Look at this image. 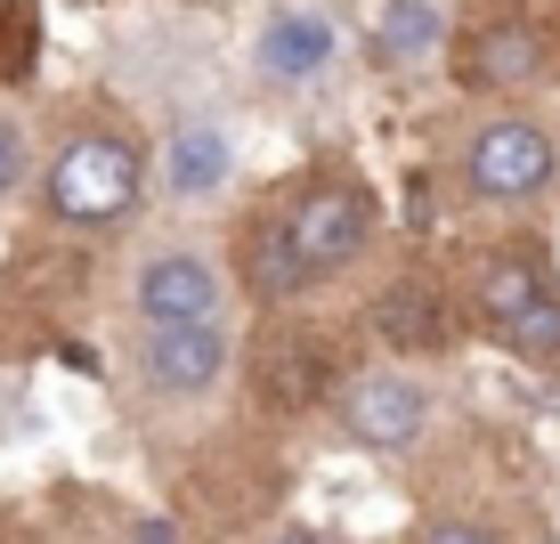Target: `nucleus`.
Segmentation results:
<instances>
[{"label": "nucleus", "mask_w": 560, "mask_h": 544, "mask_svg": "<svg viewBox=\"0 0 560 544\" xmlns=\"http://www.w3.org/2000/svg\"><path fill=\"white\" fill-rule=\"evenodd\" d=\"M415 544H504V536H495L488 520H463V512H447V520H422Z\"/></svg>", "instance_id": "nucleus-17"}, {"label": "nucleus", "mask_w": 560, "mask_h": 544, "mask_svg": "<svg viewBox=\"0 0 560 544\" xmlns=\"http://www.w3.org/2000/svg\"><path fill=\"white\" fill-rule=\"evenodd\" d=\"M236 366V334L228 325H163V334L130 342V374L154 398H211Z\"/></svg>", "instance_id": "nucleus-6"}, {"label": "nucleus", "mask_w": 560, "mask_h": 544, "mask_svg": "<svg viewBox=\"0 0 560 544\" xmlns=\"http://www.w3.org/2000/svg\"><path fill=\"white\" fill-rule=\"evenodd\" d=\"M471 309H479V325L488 334H504V325L520 317V309H536L545 293H560V268H552V252L545 244H528V236H512V244H488L471 261Z\"/></svg>", "instance_id": "nucleus-9"}, {"label": "nucleus", "mask_w": 560, "mask_h": 544, "mask_svg": "<svg viewBox=\"0 0 560 544\" xmlns=\"http://www.w3.org/2000/svg\"><path fill=\"white\" fill-rule=\"evenodd\" d=\"M495 342H504L520 366H560V293H545L536 309H520Z\"/></svg>", "instance_id": "nucleus-15"}, {"label": "nucleus", "mask_w": 560, "mask_h": 544, "mask_svg": "<svg viewBox=\"0 0 560 544\" xmlns=\"http://www.w3.org/2000/svg\"><path fill=\"white\" fill-rule=\"evenodd\" d=\"M154 187V154L139 130L122 123H90V130H66L42 163V211L73 236H114V228L139 220Z\"/></svg>", "instance_id": "nucleus-1"}, {"label": "nucleus", "mask_w": 560, "mask_h": 544, "mask_svg": "<svg viewBox=\"0 0 560 544\" xmlns=\"http://www.w3.org/2000/svg\"><path fill=\"white\" fill-rule=\"evenodd\" d=\"M260 211L284 236V252L301 261L308 285L358 268L365 252H374V228H382V196L358 180V171H308V180H293L277 204H260Z\"/></svg>", "instance_id": "nucleus-2"}, {"label": "nucleus", "mask_w": 560, "mask_h": 544, "mask_svg": "<svg viewBox=\"0 0 560 544\" xmlns=\"http://www.w3.org/2000/svg\"><path fill=\"white\" fill-rule=\"evenodd\" d=\"M154 180H163L171 204H211L236 180V130L220 114H196V123H171V139L154 147Z\"/></svg>", "instance_id": "nucleus-10"}, {"label": "nucleus", "mask_w": 560, "mask_h": 544, "mask_svg": "<svg viewBox=\"0 0 560 544\" xmlns=\"http://www.w3.org/2000/svg\"><path fill=\"white\" fill-rule=\"evenodd\" d=\"M341 374H350V366H341L334 334H308V325H284V334H268L260 358H253V382H260L268 415H317V406H334Z\"/></svg>", "instance_id": "nucleus-8"}, {"label": "nucleus", "mask_w": 560, "mask_h": 544, "mask_svg": "<svg viewBox=\"0 0 560 544\" xmlns=\"http://www.w3.org/2000/svg\"><path fill=\"white\" fill-rule=\"evenodd\" d=\"M236 285H244V301H260V309H293V301L317 293V285L301 277V261L284 252V236L268 228V211H253V220L236 228Z\"/></svg>", "instance_id": "nucleus-13"}, {"label": "nucleus", "mask_w": 560, "mask_h": 544, "mask_svg": "<svg viewBox=\"0 0 560 544\" xmlns=\"http://www.w3.org/2000/svg\"><path fill=\"white\" fill-rule=\"evenodd\" d=\"M334 57H341V25H334L325 0H277V9L260 16V33H253V66H260V82H277V90L325 82Z\"/></svg>", "instance_id": "nucleus-7"}, {"label": "nucleus", "mask_w": 560, "mask_h": 544, "mask_svg": "<svg viewBox=\"0 0 560 544\" xmlns=\"http://www.w3.org/2000/svg\"><path fill=\"white\" fill-rule=\"evenodd\" d=\"M455 73H463V90H528L536 73H545V33L520 9H495V16H479V25L463 33Z\"/></svg>", "instance_id": "nucleus-11"}, {"label": "nucleus", "mask_w": 560, "mask_h": 544, "mask_svg": "<svg viewBox=\"0 0 560 544\" xmlns=\"http://www.w3.org/2000/svg\"><path fill=\"white\" fill-rule=\"evenodd\" d=\"M139 544H171V520H147V529H139Z\"/></svg>", "instance_id": "nucleus-19"}, {"label": "nucleus", "mask_w": 560, "mask_h": 544, "mask_svg": "<svg viewBox=\"0 0 560 544\" xmlns=\"http://www.w3.org/2000/svg\"><path fill=\"white\" fill-rule=\"evenodd\" d=\"M455 180H463L471 204H495V211H520V204L552 196V180H560L552 123L545 114H520V106L471 123V139H463V154H455Z\"/></svg>", "instance_id": "nucleus-3"}, {"label": "nucleus", "mask_w": 560, "mask_h": 544, "mask_svg": "<svg viewBox=\"0 0 560 544\" xmlns=\"http://www.w3.org/2000/svg\"><path fill=\"white\" fill-rule=\"evenodd\" d=\"M334 431L358 447V455H407V447H422V431H431V415H439V398H431V382L415 374V366H350L341 374V391H334Z\"/></svg>", "instance_id": "nucleus-4"}, {"label": "nucleus", "mask_w": 560, "mask_h": 544, "mask_svg": "<svg viewBox=\"0 0 560 544\" xmlns=\"http://www.w3.org/2000/svg\"><path fill=\"white\" fill-rule=\"evenodd\" d=\"M25 171H33V139H25V123H16V114H0V204L25 187Z\"/></svg>", "instance_id": "nucleus-16"}, {"label": "nucleus", "mask_w": 560, "mask_h": 544, "mask_svg": "<svg viewBox=\"0 0 560 544\" xmlns=\"http://www.w3.org/2000/svg\"><path fill=\"white\" fill-rule=\"evenodd\" d=\"M268 544H341V536H325V529H277Z\"/></svg>", "instance_id": "nucleus-18"}, {"label": "nucleus", "mask_w": 560, "mask_h": 544, "mask_svg": "<svg viewBox=\"0 0 560 544\" xmlns=\"http://www.w3.org/2000/svg\"><path fill=\"white\" fill-rule=\"evenodd\" d=\"M365 317H374V342L398 349V358H431V349H447V334H455V309H447V293H439L431 277L382 285Z\"/></svg>", "instance_id": "nucleus-12"}, {"label": "nucleus", "mask_w": 560, "mask_h": 544, "mask_svg": "<svg viewBox=\"0 0 560 544\" xmlns=\"http://www.w3.org/2000/svg\"><path fill=\"white\" fill-rule=\"evenodd\" d=\"M130 317H139V334H163V325H228V268L203 244H154L130 268Z\"/></svg>", "instance_id": "nucleus-5"}, {"label": "nucleus", "mask_w": 560, "mask_h": 544, "mask_svg": "<svg viewBox=\"0 0 560 544\" xmlns=\"http://www.w3.org/2000/svg\"><path fill=\"white\" fill-rule=\"evenodd\" d=\"M447 49V0H382L374 16V66L415 73Z\"/></svg>", "instance_id": "nucleus-14"}]
</instances>
